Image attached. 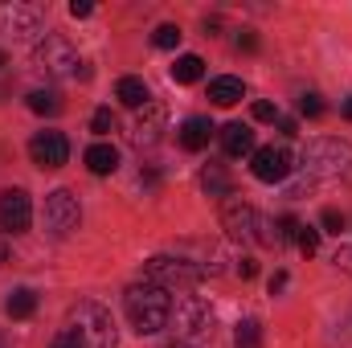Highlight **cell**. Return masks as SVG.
I'll use <instances>...</instances> for the list:
<instances>
[{
	"mask_svg": "<svg viewBox=\"0 0 352 348\" xmlns=\"http://www.w3.org/2000/svg\"><path fill=\"white\" fill-rule=\"evenodd\" d=\"M123 307H127V320H131V328H135L140 336H156V332H164L168 320H173V295H168L164 287L148 283V279L135 283V287H127Z\"/></svg>",
	"mask_w": 352,
	"mask_h": 348,
	"instance_id": "1",
	"label": "cell"
},
{
	"mask_svg": "<svg viewBox=\"0 0 352 348\" xmlns=\"http://www.w3.org/2000/svg\"><path fill=\"white\" fill-rule=\"evenodd\" d=\"M299 168L307 180H340V176H352V144L344 140H311L299 156Z\"/></svg>",
	"mask_w": 352,
	"mask_h": 348,
	"instance_id": "2",
	"label": "cell"
},
{
	"mask_svg": "<svg viewBox=\"0 0 352 348\" xmlns=\"http://www.w3.org/2000/svg\"><path fill=\"white\" fill-rule=\"evenodd\" d=\"M168 328L176 332V345H197V340H205V336L213 332V307H209V299H201V295H192V291H180L173 299V320H168Z\"/></svg>",
	"mask_w": 352,
	"mask_h": 348,
	"instance_id": "3",
	"label": "cell"
},
{
	"mask_svg": "<svg viewBox=\"0 0 352 348\" xmlns=\"http://www.w3.org/2000/svg\"><path fill=\"white\" fill-rule=\"evenodd\" d=\"M221 226L230 230V238L278 246V238H274V221H266L263 213H258L254 205H246V201H226V209H221Z\"/></svg>",
	"mask_w": 352,
	"mask_h": 348,
	"instance_id": "4",
	"label": "cell"
},
{
	"mask_svg": "<svg viewBox=\"0 0 352 348\" xmlns=\"http://www.w3.org/2000/svg\"><path fill=\"white\" fill-rule=\"evenodd\" d=\"M70 328L78 332L82 348H115V320L102 303L82 299L74 312H70Z\"/></svg>",
	"mask_w": 352,
	"mask_h": 348,
	"instance_id": "5",
	"label": "cell"
},
{
	"mask_svg": "<svg viewBox=\"0 0 352 348\" xmlns=\"http://www.w3.org/2000/svg\"><path fill=\"white\" fill-rule=\"evenodd\" d=\"M144 279L148 283H156V287H164L168 295H180V291H192L201 279H205V270L197 266V262L188 259H168V254H156V259L144 266Z\"/></svg>",
	"mask_w": 352,
	"mask_h": 348,
	"instance_id": "6",
	"label": "cell"
},
{
	"mask_svg": "<svg viewBox=\"0 0 352 348\" xmlns=\"http://www.w3.org/2000/svg\"><path fill=\"white\" fill-rule=\"evenodd\" d=\"M33 62H37V70H45L50 78L78 74V54H74V45H70L66 37H58V33H45V37L37 41Z\"/></svg>",
	"mask_w": 352,
	"mask_h": 348,
	"instance_id": "7",
	"label": "cell"
},
{
	"mask_svg": "<svg viewBox=\"0 0 352 348\" xmlns=\"http://www.w3.org/2000/svg\"><path fill=\"white\" fill-rule=\"evenodd\" d=\"M78 221H82L78 197H74L70 188H54V193L45 197V230H50L54 238H66V234L78 230Z\"/></svg>",
	"mask_w": 352,
	"mask_h": 348,
	"instance_id": "8",
	"label": "cell"
},
{
	"mask_svg": "<svg viewBox=\"0 0 352 348\" xmlns=\"http://www.w3.org/2000/svg\"><path fill=\"white\" fill-rule=\"evenodd\" d=\"M164 127H168V115H164V107L160 102H148L140 115H135V123H131V131H127V140H131V148H156L160 140H164Z\"/></svg>",
	"mask_w": 352,
	"mask_h": 348,
	"instance_id": "9",
	"label": "cell"
},
{
	"mask_svg": "<svg viewBox=\"0 0 352 348\" xmlns=\"http://www.w3.org/2000/svg\"><path fill=\"white\" fill-rule=\"evenodd\" d=\"M33 221V201L25 188H4L0 193V230L4 234H25Z\"/></svg>",
	"mask_w": 352,
	"mask_h": 348,
	"instance_id": "10",
	"label": "cell"
},
{
	"mask_svg": "<svg viewBox=\"0 0 352 348\" xmlns=\"http://www.w3.org/2000/svg\"><path fill=\"white\" fill-rule=\"evenodd\" d=\"M29 156L37 168H62L70 160V140L62 131H37L29 140Z\"/></svg>",
	"mask_w": 352,
	"mask_h": 348,
	"instance_id": "11",
	"label": "cell"
},
{
	"mask_svg": "<svg viewBox=\"0 0 352 348\" xmlns=\"http://www.w3.org/2000/svg\"><path fill=\"white\" fill-rule=\"evenodd\" d=\"M37 25H41V8L37 4H25V0H4L0 4V33L29 37V33H37Z\"/></svg>",
	"mask_w": 352,
	"mask_h": 348,
	"instance_id": "12",
	"label": "cell"
},
{
	"mask_svg": "<svg viewBox=\"0 0 352 348\" xmlns=\"http://www.w3.org/2000/svg\"><path fill=\"white\" fill-rule=\"evenodd\" d=\"M250 173L258 176L263 184H278V180H287L291 173V152L287 148H254V156H250Z\"/></svg>",
	"mask_w": 352,
	"mask_h": 348,
	"instance_id": "13",
	"label": "cell"
},
{
	"mask_svg": "<svg viewBox=\"0 0 352 348\" xmlns=\"http://www.w3.org/2000/svg\"><path fill=\"white\" fill-rule=\"evenodd\" d=\"M213 119H205V115H192V119H184L180 123V148L184 152H205L209 148V140H213Z\"/></svg>",
	"mask_w": 352,
	"mask_h": 348,
	"instance_id": "14",
	"label": "cell"
},
{
	"mask_svg": "<svg viewBox=\"0 0 352 348\" xmlns=\"http://www.w3.org/2000/svg\"><path fill=\"white\" fill-rule=\"evenodd\" d=\"M221 148H226V156H254V131L246 127V123H226L221 127Z\"/></svg>",
	"mask_w": 352,
	"mask_h": 348,
	"instance_id": "15",
	"label": "cell"
},
{
	"mask_svg": "<svg viewBox=\"0 0 352 348\" xmlns=\"http://www.w3.org/2000/svg\"><path fill=\"white\" fill-rule=\"evenodd\" d=\"M115 98H119L123 107H131V111H144V107L152 102V90H148L144 78H131V74H127V78L115 83Z\"/></svg>",
	"mask_w": 352,
	"mask_h": 348,
	"instance_id": "16",
	"label": "cell"
},
{
	"mask_svg": "<svg viewBox=\"0 0 352 348\" xmlns=\"http://www.w3.org/2000/svg\"><path fill=\"white\" fill-rule=\"evenodd\" d=\"M82 160H87V168L94 176H111L115 168H119V152H115L111 144H90Z\"/></svg>",
	"mask_w": 352,
	"mask_h": 348,
	"instance_id": "17",
	"label": "cell"
},
{
	"mask_svg": "<svg viewBox=\"0 0 352 348\" xmlns=\"http://www.w3.org/2000/svg\"><path fill=\"white\" fill-rule=\"evenodd\" d=\"M4 312H8V320H29V316L37 312V291H33V287H16V291L4 299Z\"/></svg>",
	"mask_w": 352,
	"mask_h": 348,
	"instance_id": "18",
	"label": "cell"
},
{
	"mask_svg": "<svg viewBox=\"0 0 352 348\" xmlns=\"http://www.w3.org/2000/svg\"><path fill=\"white\" fill-rule=\"evenodd\" d=\"M242 94H246V87H242V78H213L209 83V98L217 102V107H234V102H242Z\"/></svg>",
	"mask_w": 352,
	"mask_h": 348,
	"instance_id": "19",
	"label": "cell"
},
{
	"mask_svg": "<svg viewBox=\"0 0 352 348\" xmlns=\"http://www.w3.org/2000/svg\"><path fill=\"white\" fill-rule=\"evenodd\" d=\"M201 184H205L209 197H234V176L226 173V164H209L201 173Z\"/></svg>",
	"mask_w": 352,
	"mask_h": 348,
	"instance_id": "20",
	"label": "cell"
},
{
	"mask_svg": "<svg viewBox=\"0 0 352 348\" xmlns=\"http://www.w3.org/2000/svg\"><path fill=\"white\" fill-rule=\"evenodd\" d=\"M201 74H205V62L197 58V54H180L173 66V83L180 87H192V83H201Z\"/></svg>",
	"mask_w": 352,
	"mask_h": 348,
	"instance_id": "21",
	"label": "cell"
},
{
	"mask_svg": "<svg viewBox=\"0 0 352 348\" xmlns=\"http://www.w3.org/2000/svg\"><path fill=\"white\" fill-rule=\"evenodd\" d=\"M62 107H66V102H62L58 90H33V94H29V111H33V115H62Z\"/></svg>",
	"mask_w": 352,
	"mask_h": 348,
	"instance_id": "22",
	"label": "cell"
},
{
	"mask_svg": "<svg viewBox=\"0 0 352 348\" xmlns=\"http://www.w3.org/2000/svg\"><path fill=\"white\" fill-rule=\"evenodd\" d=\"M234 348H263V324L258 320H242L234 332Z\"/></svg>",
	"mask_w": 352,
	"mask_h": 348,
	"instance_id": "23",
	"label": "cell"
},
{
	"mask_svg": "<svg viewBox=\"0 0 352 348\" xmlns=\"http://www.w3.org/2000/svg\"><path fill=\"white\" fill-rule=\"evenodd\" d=\"M299 226H303V221L291 217V213L278 217V221H274V238H278V246H283V242H295V238H299Z\"/></svg>",
	"mask_w": 352,
	"mask_h": 348,
	"instance_id": "24",
	"label": "cell"
},
{
	"mask_svg": "<svg viewBox=\"0 0 352 348\" xmlns=\"http://www.w3.org/2000/svg\"><path fill=\"white\" fill-rule=\"evenodd\" d=\"M180 37H184V33H180L176 25H160V29L152 33V45H156V50H176V45H180Z\"/></svg>",
	"mask_w": 352,
	"mask_h": 348,
	"instance_id": "25",
	"label": "cell"
},
{
	"mask_svg": "<svg viewBox=\"0 0 352 348\" xmlns=\"http://www.w3.org/2000/svg\"><path fill=\"white\" fill-rule=\"evenodd\" d=\"M295 246H299L303 254H316V250H320V230H316V226H299V238H295Z\"/></svg>",
	"mask_w": 352,
	"mask_h": 348,
	"instance_id": "26",
	"label": "cell"
},
{
	"mask_svg": "<svg viewBox=\"0 0 352 348\" xmlns=\"http://www.w3.org/2000/svg\"><path fill=\"white\" fill-rule=\"evenodd\" d=\"M299 115H303V119H320V115H324V98H320L316 90L303 94V98H299Z\"/></svg>",
	"mask_w": 352,
	"mask_h": 348,
	"instance_id": "27",
	"label": "cell"
},
{
	"mask_svg": "<svg viewBox=\"0 0 352 348\" xmlns=\"http://www.w3.org/2000/svg\"><path fill=\"white\" fill-rule=\"evenodd\" d=\"M320 226H324V234H344L349 221H344L340 209H324V213H320Z\"/></svg>",
	"mask_w": 352,
	"mask_h": 348,
	"instance_id": "28",
	"label": "cell"
},
{
	"mask_svg": "<svg viewBox=\"0 0 352 348\" xmlns=\"http://www.w3.org/2000/svg\"><path fill=\"white\" fill-rule=\"evenodd\" d=\"M111 127H115V115H111V107H98V111H94V119H90V131H94V135H107Z\"/></svg>",
	"mask_w": 352,
	"mask_h": 348,
	"instance_id": "29",
	"label": "cell"
},
{
	"mask_svg": "<svg viewBox=\"0 0 352 348\" xmlns=\"http://www.w3.org/2000/svg\"><path fill=\"white\" fill-rule=\"evenodd\" d=\"M250 115H254L258 123H278V107H274V102H266V98H258V102L250 107Z\"/></svg>",
	"mask_w": 352,
	"mask_h": 348,
	"instance_id": "30",
	"label": "cell"
},
{
	"mask_svg": "<svg viewBox=\"0 0 352 348\" xmlns=\"http://www.w3.org/2000/svg\"><path fill=\"white\" fill-rule=\"evenodd\" d=\"M258 45H263V41H258L254 29H242V33H238V50H242V54H258Z\"/></svg>",
	"mask_w": 352,
	"mask_h": 348,
	"instance_id": "31",
	"label": "cell"
},
{
	"mask_svg": "<svg viewBox=\"0 0 352 348\" xmlns=\"http://www.w3.org/2000/svg\"><path fill=\"white\" fill-rule=\"evenodd\" d=\"M50 348H82V340H78V332H74V328H66V332H58V336H54V345Z\"/></svg>",
	"mask_w": 352,
	"mask_h": 348,
	"instance_id": "32",
	"label": "cell"
},
{
	"mask_svg": "<svg viewBox=\"0 0 352 348\" xmlns=\"http://www.w3.org/2000/svg\"><path fill=\"white\" fill-rule=\"evenodd\" d=\"M90 12H94V4H90V0H74V4H70V17H78V21H87Z\"/></svg>",
	"mask_w": 352,
	"mask_h": 348,
	"instance_id": "33",
	"label": "cell"
},
{
	"mask_svg": "<svg viewBox=\"0 0 352 348\" xmlns=\"http://www.w3.org/2000/svg\"><path fill=\"white\" fill-rule=\"evenodd\" d=\"M238 274H242V279H254V274H258V262H254L250 254H246V259L238 262Z\"/></svg>",
	"mask_w": 352,
	"mask_h": 348,
	"instance_id": "34",
	"label": "cell"
},
{
	"mask_svg": "<svg viewBox=\"0 0 352 348\" xmlns=\"http://www.w3.org/2000/svg\"><path fill=\"white\" fill-rule=\"evenodd\" d=\"M283 287H287V270H274V274H270V295H278Z\"/></svg>",
	"mask_w": 352,
	"mask_h": 348,
	"instance_id": "35",
	"label": "cell"
},
{
	"mask_svg": "<svg viewBox=\"0 0 352 348\" xmlns=\"http://www.w3.org/2000/svg\"><path fill=\"white\" fill-rule=\"evenodd\" d=\"M278 131H283V135H299V123H295V119H278Z\"/></svg>",
	"mask_w": 352,
	"mask_h": 348,
	"instance_id": "36",
	"label": "cell"
},
{
	"mask_svg": "<svg viewBox=\"0 0 352 348\" xmlns=\"http://www.w3.org/2000/svg\"><path fill=\"white\" fill-rule=\"evenodd\" d=\"M344 119H349V123H352V94H349V98H344Z\"/></svg>",
	"mask_w": 352,
	"mask_h": 348,
	"instance_id": "37",
	"label": "cell"
},
{
	"mask_svg": "<svg viewBox=\"0 0 352 348\" xmlns=\"http://www.w3.org/2000/svg\"><path fill=\"white\" fill-rule=\"evenodd\" d=\"M4 254H8V246H4V238H0V262H4Z\"/></svg>",
	"mask_w": 352,
	"mask_h": 348,
	"instance_id": "38",
	"label": "cell"
},
{
	"mask_svg": "<svg viewBox=\"0 0 352 348\" xmlns=\"http://www.w3.org/2000/svg\"><path fill=\"white\" fill-rule=\"evenodd\" d=\"M164 348H192V345H164Z\"/></svg>",
	"mask_w": 352,
	"mask_h": 348,
	"instance_id": "39",
	"label": "cell"
},
{
	"mask_svg": "<svg viewBox=\"0 0 352 348\" xmlns=\"http://www.w3.org/2000/svg\"><path fill=\"white\" fill-rule=\"evenodd\" d=\"M4 62H8V58H4V50H0V66H4Z\"/></svg>",
	"mask_w": 352,
	"mask_h": 348,
	"instance_id": "40",
	"label": "cell"
},
{
	"mask_svg": "<svg viewBox=\"0 0 352 348\" xmlns=\"http://www.w3.org/2000/svg\"><path fill=\"white\" fill-rule=\"evenodd\" d=\"M0 348H8V345H4V340H0Z\"/></svg>",
	"mask_w": 352,
	"mask_h": 348,
	"instance_id": "41",
	"label": "cell"
}]
</instances>
